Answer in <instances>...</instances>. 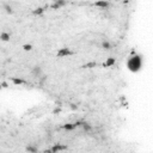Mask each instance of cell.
Returning a JSON list of instances; mask_svg holds the SVG:
<instances>
[{"label":"cell","mask_w":153,"mask_h":153,"mask_svg":"<svg viewBox=\"0 0 153 153\" xmlns=\"http://www.w3.org/2000/svg\"><path fill=\"white\" fill-rule=\"evenodd\" d=\"M8 38H10V34H7V32H3L1 34V40L3 41H7Z\"/></svg>","instance_id":"14"},{"label":"cell","mask_w":153,"mask_h":153,"mask_svg":"<svg viewBox=\"0 0 153 153\" xmlns=\"http://www.w3.org/2000/svg\"><path fill=\"white\" fill-rule=\"evenodd\" d=\"M26 151L30 153H37L38 152V147L36 146V145H29L28 147H26Z\"/></svg>","instance_id":"6"},{"label":"cell","mask_w":153,"mask_h":153,"mask_svg":"<svg viewBox=\"0 0 153 153\" xmlns=\"http://www.w3.org/2000/svg\"><path fill=\"white\" fill-rule=\"evenodd\" d=\"M127 66H128V68L132 71V72H138V71H140V68L142 66V59H141V56L135 55V54H134V56H130L128 59Z\"/></svg>","instance_id":"1"},{"label":"cell","mask_w":153,"mask_h":153,"mask_svg":"<svg viewBox=\"0 0 153 153\" xmlns=\"http://www.w3.org/2000/svg\"><path fill=\"white\" fill-rule=\"evenodd\" d=\"M94 5L98 6V7H103V8H105V7L109 6V3L108 1H98V3H96Z\"/></svg>","instance_id":"10"},{"label":"cell","mask_w":153,"mask_h":153,"mask_svg":"<svg viewBox=\"0 0 153 153\" xmlns=\"http://www.w3.org/2000/svg\"><path fill=\"white\" fill-rule=\"evenodd\" d=\"M43 153H53V151H52V148H50V150H45Z\"/></svg>","instance_id":"17"},{"label":"cell","mask_w":153,"mask_h":153,"mask_svg":"<svg viewBox=\"0 0 153 153\" xmlns=\"http://www.w3.org/2000/svg\"><path fill=\"white\" fill-rule=\"evenodd\" d=\"M23 48H24V50H31V44H24L23 45Z\"/></svg>","instance_id":"16"},{"label":"cell","mask_w":153,"mask_h":153,"mask_svg":"<svg viewBox=\"0 0 153 153\" xmlns=\"http://www.w3.org/2000/svg\"><path fill=\"white\" fill-rule=\"evenodd\" d=\"M114 63H115V59H114V58H109V59L107 60L103 65H104L105 67H109V66H112Z\"/></svg>","instance_id":"9"},{"label":"cell","mask_w":153,"mask_h":153,"mask_svg":"<svg viewBox=\"0 0 153 153\" xmlns=\"http://www.w3.org/2000/svg\"><path fill=\"white\" fill-rule=\"evenodd\" d=\"M73 54L74 53L70 48H62L58 52V56L59 58H65V56H70V55H73Z\"/></svg>","instance_id":"2"},{"label":"cell","mask_w":153,"mask_h":153,"mask_svg":"<svg viewBox=\"0 0 153 153\" xmlns=\"http://www.w3.org/2000/svg\"><path fill=\"white\" fill-rule=\"evenodd\" d=\"M67 146H63V145H60V144H56V145H54V146L52 147V151L53 153H58V152H61V151L66 150Z\"/></svg>","instance_id":"4"},{"label":"cell","mask_w":153,"mask_h":153,"mask_svg":"<svg viewBox=\"0 0 153 153\" xmlns=\"http://www.w3.org/2000/svg\"><path fill=\"white\" fill-rule=\"evenodd\" d=\"M78 126H76V123L74 122V123H67V125H65L62 127L63 129H66V130H73L74 128H76Z\"/></svg>","instance_id":"5"},{"label":"cell","mask_w":153,"mask_h":153,"mask_svg":"<svg viewBox=\"0 0 153 153\" xmlns=\"http://www.w3.org/2000/svg\"><path fill=\"white\" fill-rule=\"evenodd\" d=\"M12 83L16 84V85H22V84H25V81L23 79H17V78H12Z\"/></svg>","instance_id":"12"},{"label":"cell","mask_w":153,"mask_h":153,"mask_svg":"<svg viewBox=\"0 0 153 153\" xmlns=\"http://www.w3.org/2000/svg\"><path fill=\"white\" fill-rule=\"evenodd\" d=\"M31 74H32V76H35V78H41L42 76V68L40 66L32 67Z\"/></svg>","instance_id":"3"},{"label":"cell","mask_w":153,"mask_h":153,"mask_svg":"<svg viewBox=\"0 0 153 153\" xmlns=\"http://www.w3.org/2000/svg\"><path fill=\"white\" fill-rule=\"evenodd\" d=\"M98 63L97 62H89V63H85L83 67H85V68H92V67H97Z\"/></svg>","instance_id":"13"},{"label":"cell","mask_w":153,"mask_h":153,"mask_svg":"<svg viewBox=\"0 0 153 153\" xmlns=\"http://www.w3.org/2000/svg\"><path fill=\"white\" fill-rule=\"evenodd\" d=\"M66 1H55V3L53 4L52 6L54 7V8H59L60 6H63V5H66Z\"/></svg>","instance_id":"11"},{"label":"cell","mask_w":153,"mask_h":153,"mask_svg":"<svg viewBox=\"0 0 153 153\" xmlns=\"http://www.w3.org/2000/svg\"><path fill=\"white\" fill-rule=\"evenodd\" d=\"M43 12H44L43 8H37V10L34 11V14H41V13H43Z\"/></svg>","instance_id":"15"},{"label":"cell","mask_w":153,"mask_h":153,"mask_svg":"<svg viewBox=\"0 0 153 153\" xmlns=\"http://www.w3.org/2000/svg\"><path fill=\"white\" fill-rule=\"evenodd\" d=\"M102 48L105 49V50H110V49H111V44H110L108 41H103L102 42Z\"/></svg>","instance_id":"8"},{"label":"cell","mask_w":153,"mask_h":153,"mask_svg":"<svg viewBox=\"0 0 153 153\" xmlns=\"http://www.w3.org/2000/svg\"><path fill=\"white\" fill-rule=\"evenodd\" d=\"M81 127H83V129H84V130H85L86 133L92 132V126H91L90 123H87V122H84Z\"/></svg>","instance_id":"7"}]
</instances>
